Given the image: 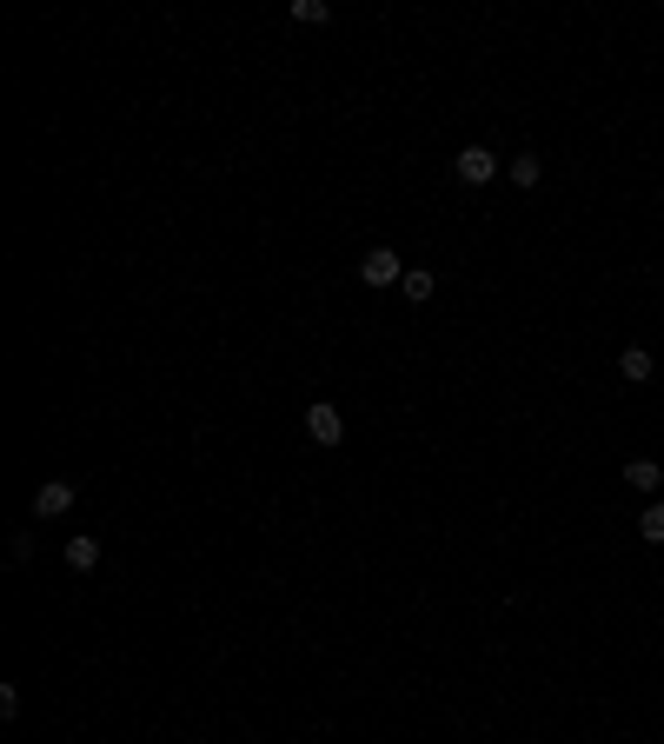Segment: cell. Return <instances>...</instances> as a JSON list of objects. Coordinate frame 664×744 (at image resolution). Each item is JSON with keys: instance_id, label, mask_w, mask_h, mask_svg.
Here are the masks:
<instances>
[{"instance_id": "6da1fadb", "label": "cell", "mask_w": 664, "mask_h": 744, "mask_svg": "<svg viewBox=\"0 0 664 744\" xmlns=\"http://www.w3.org/2000/svg\"><path fill=\"white\" fill-rule=\"evenodd\" d=\"M74 479H40V492H34V519H67L74 512Z\"/></svg>"}, {"instance_id": "7a4b0ae2", "label": "cell", "mask_w": 664, "mask_h": 744, "mask_svg": "<svg viewBox=\"0 0 664 744\" xmlns=\"http://www.w3.org/2000/svg\"><path fill=\"white\" fill-rule=\"evenodd\" d=\"M359 279H366V286H399V279H406V260H399L392 246H372L366 260H359Z\"/></svg>"}, {"instance_id": "3957f363", "label": "cell", "mask_w": 664, "mask_h": 744, "mask_svg": "<svg viewBox=\"0 0 664 744\" xmlns=\"http://www.w3.org/2000/svg\"><path fill=\"white\" fill-rule=\"evenodd\" d=\"M306 432H313L319 446H339V439H346V419H339V406L319 399V406H306Z\"/></svg>"}, {"instance_id": "277c9868", "label": "cell", "mask_w": 664, "mask_h": 744, "mask_svg": "<svg viewBox=\"0 0 664 744\" xmlns=\"http://www.w3.org/2000/svg\"><path fill=\"white\" fill-rule=\"evenodd\" d=\"M452 167H459V180H465V186H485V180L498 173V153H492V147H465L459 160H452Z\"/></svg>"}, {"instance_id": "5b68a950", "label": "cell", "mask_w": 664, "mask_h": 744, "mask_svg": "<svg viewBox=\"0 0 664 744\" xmlns=\"http://www.w3.org/2000/svg\"><path fill=\"white\" fill-rule=\"evenodd\" d=\"M67 565H74V572H93V565H100V539H93V532H74V539H67Z\"/></svg>"}, {"instance_id": "8992f818", "label": "cell", "mask_w": 664, "mask_h": 744, "mask_svg": "<svg viewBox=\"0 0 664 744\" xmlns=\"http://www.w3.org/2000/svg\"><path fill=\"white\" fill-rule=\"evenodd\" d=\"M399 293H406V299H412V306H425V299L439 293V279L425 273V266H406V279H399Z\"/></svg>"}, {"instance_id": "52a82bcc", "label": "cell", "mask_w": 664, "mask_h": 744, "mask_svg": "<svg viewBox=\"0 0 664 744\" xmlns=\"http://www.w3.org/2000/svg\"><path fill=\"white\" fill-rule=\"evenodd\" d=\"M625 485H631V492H658V485H664L658 459H631V465H625Z\"/></svg>"}, {"instance_id": "ba28073f", "label": "cell", "mask_w": 664, "mask_h": 744, "mask_svg": "<svg viewBox=\"0 0 664 744\" xmlns=\"http://www.w3.org/2000/svg\"><path fill=\"white\" fill-rule=\"evenodd\" d=\"M505 173H512V186H538L545 180V160H538V153H518V160H505Z\"/></svg>"}, {"instance_id": "9c48e42d", "label": "cell", "mask_w": 664, "mask_h": 744, "mask_svg": "<svg viewBox=\"0 0 664 744\" xmlns=\"http://www.w3.org/2000/svg\"><path fill=\"white\" fill-rule=\"evenodd\" d=\"M618 372H625L631 386H645V379H651V353H645V346H625V353H618Z\"/></svg>"}, {"instance_id": "30bf717a", "label": "cell", "mask_w": 664, "mask_h": 744, "mask_svg": "<svg viewBox=\"0 0 664 744\" xmlns=\"http://www.w3.org/2000/svg\"><path fill=\"white\" fill-rule=\"evenodd\" d=\"M638 539H645V545H664V505H645V519H638Z\"/></svg>"}, {"instance_id": "8fae6325", "label": "cell", "mask_w": 664, "mask_h": 744, "mask_svg": "<svg viewBox=\"0 0 664 744\" xmlns=\"http://www.w3.org/2000/svg\"><path fill=\"white\" fill-rule=\"evenodd\" d=\"M326 14H332L326 0H293V20H299V27H319Z\"/></svg>"}]
</instances>
